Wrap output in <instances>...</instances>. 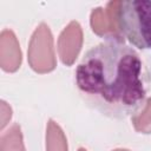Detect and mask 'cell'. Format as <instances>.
Here are the masks:
<instances>
[{
    "instance_id": "30bf717a",
    "label": "cell",
    "mask_w": 151,
    "mask_h": 151,
    "mask_svg": "<svg viewBox=\"0 0 151 151\" xmlns=\"http://www.w3.org/2000/svg\"><path fill=\"white\" fill-rule=\"evenodd\" d=\"M0 118H1V124H0V129H4L8 120L11 119L12 117V110L11 107L5 103V101H1V105H0Z\"/></svg>"
},
{
    "instance_id": "7a4b0ae2",
    "label": "cell",
    "mask_w": 151,
    "mask_h": 151,
    "mask_svg": "<svg viewBox=\"0 0 151 151\" xmlns=\"http://www.w3.org/2000/svg\"><path fill=\"white\" fill-rule=\"evenodd\" d=\"M118 24L124 39L140 50H151V1H120Z\"/></svg>"
},
{
    "instance_id": "ba28073f",
    "label": "cell",
    "mask_w": 151,
    "mask_h": 151,
    "mask_svg": "<svg viewBox=\"0 0 151 151\" xmlns=\"http://www.w3.org/2000/svg\"><path fill=\"white\" fill-rule=\"evenodd\" d=\"M0 151H25L20 126L14 124L1 136Z\"/></svg>"
},
{
    "instance_id": "277c9868",
    "label": "cell",
    "mask_w": 151,
    "mask_h": 151,
    "mask_svg": "<svg viewBox=\"0 0 151 151\" xmlns=\"http://www.w3.org/2000/svg\"><path fill=\"white\" fill-rule=\"evenodd\" d=\"M120 1H111L105 8L97 7L91 13V27L92 31L105 38V40L124 41L119 24H118V9Z\"/></svg>"
},
{
    "instance_id": "8992f818",
    "label": "cell",
    "mask_w": 151,
    "mask_h": 151,
    "mask_svg": "<svg viewBox=\"0 0 151 151\" xmlns=\"http://www.w3.org/2000/svg\"><path fill=\"white\" fill-rule=\"evenodd\" d=\"M21 64V51L15 34L4 29L0 35V65L6 72H15Z\"/></svg>"
},
{
    "instance_id": "3957f363",
    "label": "cell",
    "mask_w": 151,
    "mask_h": 151,
    "mask_svg": "<svg viewBox=\"0 0 151 151\" xmlns=\"http://www.w3.org/2000/svg\"><path fill=\"white\" fill-rule=\"evenodd\" d=\"M28 63L38 73H47L55 67L53 38L46 24H40L31 38Z\"/></svg>"
},
{
    "instance_id": "7c38bea8",
    "label": "cell",
    "mask_w": 151,
    "mask_h": 151,
    "mask_svg": "<svg viewBox=\"0 0 151 151\" xmlns=\"http://www.w3.org/2000/svg\"><path fill=\"white\" fill-rule=\"evenodd\" d=\"M78 151H87V150H85V149H83V147H81V149H79Z\"/></svg>"
},
{
    "instance_id": "8fae6325",
    "label": "cell",
    "mask_w": 151,
    "mask_h": 151,
    "mask_svg": "<svg viewBox=\"0 0 151 151\" xmlns=\"http://www.w3.org/2000/svg\"><path fill=\"white\" fill-rule=\"evenodd\" d=\"M113 151H129V150H122V149H118V150H113Z\"/></svg>"
},
{
    "instance_id": "6da1fadb",
    "label": "cell",
    "mask_w": 151,
    "mask_h": 151,
    "mask_svg": "<svg viewBox=\"0 0 151 151\" xmlns=\"http://www.w3.org/2000/svg\"><path fill=\"white\" fill-rule=\"evenodd\" d=\"M76 83L88 105L111 118L134 116L146 103L142 59L124 41L90 48L77 66Z\"/></svg>"
},
{
    "instance_id": "52a82bcc",
    "label": "cell",
    "mask_w": 151,
    "mask_h": 151,
    "mask_svg": "<svg viewBox=\"0 0 151 151\" xmlns=\"http://www.w3.org/2000/svg\"><path fill=\"white\" fill-rule=\"evenodd\" d=\"M46 151H67L66 137L60 126L52 119L46 129Z\"/></svg>"
},
{
    "instance_id": "9c48e42d",
    "label": "cell",
    "mask_w": 151,
    "mask_h": 151,
    "mask_svg": "<svg viewBox=\"0 0 151 151\" xmlns=\"http://www.w3.org/2000/svg\"><path fill=\"white\" fill-rule=\"evenodd\" d=\"M134 129L142 133H151V98L146 100L142 110L132 117Z\"/></svg>"
},
{
    "instance_id": "5b68a950",
    "label": "cell",
    "mask_w": 151,
    "mask_h": 151,
    "mask_svg": "<svg viewBox=\"0 0 151 151\" xmlns=\"http://www.w3.org/2000/svg\"><path fill=\"white\" fill-rule=\"evenodd\" d=\"M83 45V31L77 21H71L61 32L58 40V52L63 64L70 66L74 63Z\"/></svg>"
}]
</instances>
